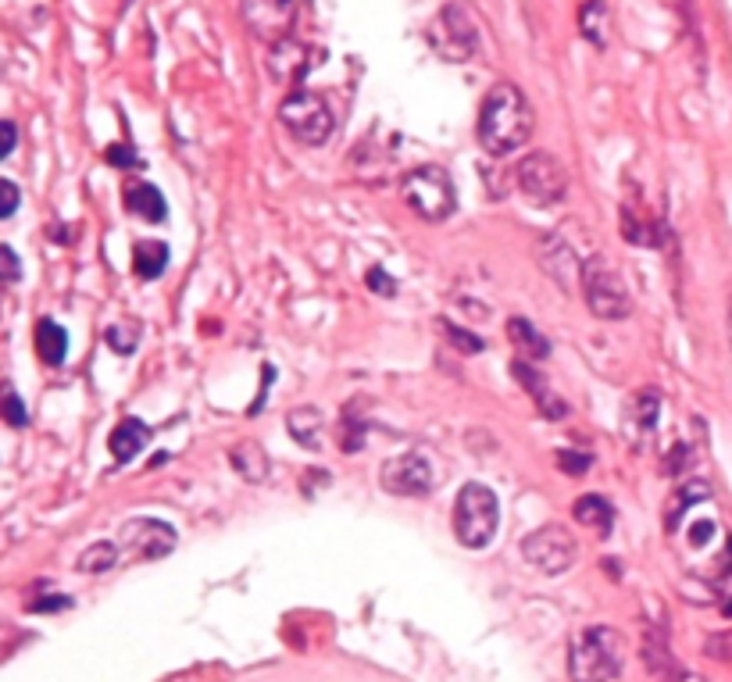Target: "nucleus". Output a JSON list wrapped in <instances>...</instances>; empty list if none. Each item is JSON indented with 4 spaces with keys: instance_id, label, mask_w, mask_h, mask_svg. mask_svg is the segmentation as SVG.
Here are the masks:
<instances>
[{
    "instance_id": "1",
    "label": "nucleus",
    "mask_w": 732,
    "mask_h": 682,
    "mask_svg": "<svg viewBox=\"0 0 732 682\" xmlns=\"http://www.w3.org/2000/svg\"><path fill=\"white\" fill-rule=\"evenodd\" d=\"M533 125H536V114H533L529 97H525L515 83H497L479 108L475 136H479V147L486 154L508 158V154H515L529 144Z\"/></svg>"
},
{
    "instance_id": "2",
    "label": "nucleus",
    "mask_w": 732,
    "mask_h": 682,
    "mask_svg": "<svg viewBox=\"0 0 732 682\" xmlns=\"http://www.w3.org/2000/svg\"><path fill=\"white\" fill-rule=\"evenodd\" d=\"M622 636L611 625H586L569 643L572 682H614L622 672Z\"/></svg>"
},
{
    "instance_id": "3",
    "label": "nucleus",
    "mask_w": 732,
    "mask_h": 682,
    "mask_svg": "<svg viewBox=\"0 0 732 682\" xmlns=\"http://www.w3.org/2000/svg\"><path fill=\"white\" fill-rule=\"evenodd\" d=\"M401 197L422 222H447L457 208L454 183L440 165H418V169L404 172Z\"/></svg>"
},
{
    "instance_id": "4",
    "label": "nucleus",
    "mask_w": 732,
    "mask_h": 682,
    "mask_svg": "<svg viewBox=\"0 0 732 682\" xmlns=\"http://www.w3.org/2000/svg\"><path fill=\"white\" fill-rule=\"evenodd\" d=\"M583 297L586 307L603 321H622L633 312V297L622 272L603 254H589L583 261Z\"/></svg>"
},
{
    "instance_id": "5",
    "label": "nucleus",
    "mask_w": 732,
    "mask_h": 682,
    "mask_svg": "<svg viewBox=\"0 0 732 682\" xmlns=\"http://www.w3.org/2000/svg\"><path fill=\"white\" fill-rule=\"evenodd\" d=\"M500 525V500L490 486L468 483L454 500V533L468 550L486 547L497 536Z\"/></svg>"
},
{
    "instance_id": "6",
    "label": "nucleus",
    "mask_w": 732,
    "mask_h": 682,
    "mask_svg": "<svg viewBox=\"0 0 732 682\" xmlns=\"http://www.w3.org/2000/svg\"><path fill=\"white\" fill-rule=\"evenodd\" d=\"M429 47L436 50V58H443L447 64H465L479 54V29H475L472 11L451 0V4L440 8V15L429 25Z\"/></svg>"
},
{
    "instance_id": "7",
    "label": "nucleus",
    "mask_w": 732,
    "mask_h": 682,
    "mask_svg": "<svg viewBox=\"0 0 732 682\" xmlns=\"http://www.w3.org/2000/svg\"><path fill=\"white\" fill-rule=\"evenodd\" d=\"M515 183L539 208H550V204H561L569 197V169L550 150L525 154L515 165Z\"/></svg>"
},
{
    "instance_id": "8",
    "label": "nucleus",
    "mask_w": 732,
    "mask_h": 682,
    "mask_svg": "<svg viewBox=\"0 0 732 682\" xmlns=\"http://www.w3.org/2000/svg\"><path fill=\"white\" fill-rule=\"evenodd\" d=\"M279 122L282 129L297 139L304 147H322L332 136V111L318 94H307V89H297L279 105Z\"/></svg>"
},
{
    "instance_id": "9",
    "label": "nucleus",
    "mask_w": 732,
    "mask_h": 682,
    "mask_svg": "<svg viewBox=\"0 0 732 682\" xmlns=\"http://www.w3.org/2000/svg\"><path fill=\"white\" fill-rule=\"evenodd\" d=\"M522 558L539 569L544 575H561L569 572L575 558H580V544H575V536L564 529V525H539L529 536L522 539Z\"/></svg>"
},
{
    "instance_id": "10",
    "label": "nucleus",
    "mask_w": 732,
    "mask_h": 682,
    "mask_svg": "<svg viewBox=\"0 0 732 682\" xmlns=\"http://www.w3.org/2000/svg\"><path fill=\"white\" fill-rule=\"evenodd\" d=\"M379 483H382V490L393 494V497H429L436 479H432L429 461L422 454H415V450H407V454H396V458L382 461Z\"/></svg>"
},
{
    "instance_id": "11",
    "label": "nucleus",
    "mask_w": 732,
    "mask_h": 682,
    "mask_svg": "<svg viewBox=\"0 0 732 682\" xmlns=\"http://www.w3.org/2000/svg\"><path fill=\"white\" fill-rule=\"evenodd\" d=\"M175 529L161 519H133L122 525L119 533V547L136 561H158L164 555L175 550Z\"/></svg>"
},
{
    "instance_id": "12",
    "label": "nucleus",
    "mask_w": 732,
    "mask_h": 682,
    "mask_svg": "<svg viewBox=\"0 0 732 682\" xmlns=\"http://www.w3.org/2000/svg\"><path fill=\"white\" fill-rule=\"evenodd\" d=\"M240 15L247 29L265 44H279L293 36V19H297V0H240Z\"/></svg>"
},
{
    "instance_id": "13",
    "label": "nucleus",
    "mask_w": 732,
    "mask_h": 682,
    "mask_svg": "<svg viewBox=\"0 0 732 682\" xmlns=\"http://www.w3.org/2000/svg\"><path fill=\"white\" fill-rule=\"evenodd\" d=\"M661 393L658 390H639L625 401L622 407V436L629 447L647 450L658 436V422H661Z\"/></svg>"
},
{
    "instance_id": "14",
    "label": "nucleus",
    "mask_w": 732,
    "mask_h": 682,
    "mask_svg": "<svg viewBox=\"0 0 732 682\" xmlns=\"http://www.w3.org/2000/svg\"><path fill=\"white\" fill-rule=\"evenodd\" d=\"M539 268L558 282L561 290H575L583 287V261L575 257V247L569 240H561L550 233L544 243H539Z\"/></svg>"
},
{
    "instance_id": "15",
    "label": "nucleus",
    "mask_w": 732,
    "mask_h": 682,
    "mask_svg": "<svg viewBox=\"0 0 732 682\" xmlns=\"http://www.w3.org/2000/svg\"><path fill=\"white\" fill-rule=\"evenodd\" d=\"M312 64H315L312 47H304L301 40H293V36L272 44V50H268V72H272L276 83L301 86L307 80V72H312Z\"/></svg>"
},
{
    "instance_id": "16",
    "label": "nucleus",
    "mask_w": 732,
    "mask_h": 682,
    "mask_svg": "<svg viewBox=\"0 0 732 682\" xmlns=\"http://www.w3.org/2000/svg\"><path fill=\"white\" fill-rule=\"evenodd\" d=\"M511 376H515V379L525 386V393L533 397L536 407L544 411L547 418H561V415H564V404L558 401L554 393H550V386H547V379H544V372H536L529 362H525V357H522V362H511Z\"/></svg>"
},
{
    "instance_id": "17",
    "label": "nucleus",
    "mask_w": 732,
    "mask_h": 682,
    "mask_svg": "<svg viewBox=\"0 0 732 682\" xmlns=\"http://www.w3.org/2000/svg\"><path fill=\"white\" fill-rule=\"evenodd\" d=\"M147 443H150V426H147V422H139V418H122L119 429H114L111 440H108L111 454H114V461H119V465L133 461Z\"/></svg>"
},
{
    "instance_id": "18",
    "label": "nucleus",
    "mask_w": 732,
    "mask_h": 682,
    "mask_svg": "<svg viewBox=\"0 0 732 682\" xmlns=\"http://www.w3.org/2000/svg\"><path fill=\"white\" fill-rule=\"evenodd\" d=\"M229 465L240 472V479L247 483H265L268 472H272V461H268L265 447L254 440H240L233 450H229Z\"/></svg>"
},
{
    "instance_id": "19",
    "label": "nucleus",
    "mask_w": 732,
    "mask_h": 682,
    "mask_svg": "<svg viewBox=\"0 0 732 682\" xmlns=\"http://www.w3.org/2000/svg\"><path fill=\"white\" fill-rule=\"evenodd\" d=\"M286 426H290V436L297 440L304 450H318L322 447V433H326V415L312 404L304 407H293L286 415Z\"/></svg>"
},
{
    "instance_id": "20",
    "label": "nucleus",
    "mask_w": 732,
    "mask_h": 682,
    "mask_svg": "<svg viewBox=\"0 0 732 682\" xmlns=\"http://www.w3.org/2000/svg\"><path fill=\"white\" fill-rule=\"evenodd\" d=\"M36 354H40V362L47 368H61L69 357V332L65 326H58V321L44 318L40 326H36Z\"/></svg>"
},
{
    "instance_id": "21",
    "label": "nucleus",
    "mask_w": 732,
    "mask_h": 682,
    "mask_svg": "<svg viewBox=\"0 0 732 682\" xmlns=\"http://www.w3.org/2000/svg\"><path fill=\"white\" fill-rule=\"evenodd\" d=\"M125 208L136 218H144V222H164V215H169V204H164L161 190L150 183H136L125 190Z\"/></svg>"
},
{
    "instance_id": "22",
    "label": "nucleus",
    "mask_w": 732,
    "mask_h": 682,
    "mask_svg": "<svg viewBox=\"0 0 732 682\" xmlns=\"http://www.w3.org/2000/svg\"><path fill=\"white\" fill-rule=\"evenodd\" d=\"M508 337L511 343L518 346V354L525 357V362H539V357H550V340L544 337V332L533 329L529 318H511L508 321Z\"/></svg>"
},
{
    "instance_id": "23",
    "label": "nucleus",
    "mask_w": 732,
    "mask_h": 682,
    "mask_svg": "<svg viewBox=\"0 0 732 682\" xmlns=\"http://www.w3.org/2000/svg\"><path fill=\"white\" fill-rule=\"evenodd\" d=\"M572 514H575V522L586 525V529H594V533H600V536H608V533H611L614 511H611L608 500L597 497V494H589V497H580V500H575Z\"/></svg>"
},
{
    "instance_id": "24",
    "label": "nucleus",
    "mask_w": 732,
    "mask_h": 682,
    "mask_svg": "<svg viewBox=\"0 0 732 682\" xmlns=\"http://www.w3.org/2000/svg\"><path fill=\"white\" fill-rule=\"evenodd\" d=\"M133 268H136V276L139 279H158L164 268H169V243H161V240H144V243H136V251H133Z\"/></svg>"
},
{
    "instance_id": "25",
    "label": "nucleus",
    "mask_w": 732,
    "mask_h": 682,
    "mask_svg": "<svg viewBox=\"0 0 732 682\" xmlns=\"http://www.w3.org/2000/svg\"><path fill=\"white\" fill-rule=\"evenodd\" d=\"M711 494H708V486L704 483H686V486H679L675 490V497L668 500V511H664V525H668V533H675L679 529V522H683V514L697 504V500H708Z\"/></svg>"
},
{
    "instance_id": "26",
    "label": "nucleus",
    "mask_w": 732,
    "mask_h": 682,
    "mask_svg": "<svg viewBox=\"0 0 732 682\" xmlns=\"http://www.w3.org/2000/svg\"><path fill=\"white\" fill-rule=\"evenodd\" d=\"M114 564H119V544H111V539H100V544L86 547L80 555V572H89V575H105Z\"/></svg>"
},
{
    "instance_id": "27",
    "label": "nucleus",
    "mask_w": 732,
    "mask_h": 682,
    "mask_svg": "<svg viewBox=\"0 0 732 682\" xmlns=\"http://www.w3.org/2000/svg\"><path fill=\"white\" fill-rule=\"evenodd\" d=\"M580 22H583V36H586V40L594 44V47H603V4H600V0H586Z\"/></svg>"
},
{
    "instance_id": "28",
    "label": "nucleus",
    "mask_w": 732,
    "mask_h": 682,
    "mask_svg": "<svg viewBox=\"0 0 732 682\" xmlns=\"http://www.w3.org/2000/svg\"><path fill=\"white\" fill-rule=\"evenodd\" d=\"M136 340H139V329L136 326H111L108 329V346L111 351H119V354H133L136 351Z\"/></svg>"
},
{
    "instance_id": "29",
    "label": "nucleus",
    "mask_w": 732,
    "mask_h": 682,
    "mask_svg": "<svg viewBox=\"0 0 732 682\" xmlns=\"http://www.w3.org/2000/svg\"><path fill=\"white\" fill-rule=\"evenodd\" d=\"M443 332L451 337V343L457 346V351H465V354H479L483 351V340L479 337H472V332L451 326V321H443Z\"/></svg>"
},
{
    "instance_id": "30",
    "label": "nucleus",
    "mask_w": 732,
    "mask_h": 682,
    "mask_svg": "<svg viewBox=\"0 0 732 682\" xmlns=\"http://www.w3.org/2000/svg\"><path fill=\"white\" fill-rule=\"evenodd\" d=\"M4 418H8L11 429H22L25 422H29V415H25V407H22V397L11 390V386H8V393H4Z\"/></svg>"
},
{
    "instance_id": "31",
    "label": "nucleus",
    "mask_w": 732,
    "mask_h": 682,
    "mask_svg": "<svg viewBox=\"0 0 732 682\" xmlns=\"http://www.w3.org/2000/svg\"><path fill=\"white\" fill-rule=\"evenodd\" d=\"M558 465L572 475H583L589 468V454H580V450H558Z\"/></svg>"
},
{
    "instance_id": "32",
    "label": "nucleus",
    "mask_w": 732,
    "mask_h": 682,
    "mask_svg": "<svg viewBox=\"0 0 732 682\" xmlns=\"http://www.w3.org/2000/svg\"><path fill=\"white\" fill-rule=\"evenodd\" d=\"M108 161L114 165V169H139V158L136 154L125 147V144H114L111 150H108Z\"/></svg>"
},
{
    "instance_id": "33",
    "label": "nucleus",
    "mask_w": 732,
    "mask_h": 682,
    "mask_svg": "<svg viewBox=\"0 0 732 682\" xmlns=\"http://www.w3.org/2000/svg\"><path fill=\"white\" fill-rule=\"evenodd\" d=\"M668 458H672V461H668V465H664V472H668V475H679L683 468H690V465H693V450H690L686 443H679V447H675Z\"/></svg>"
},
{
    "instance_id": "34",
    "label": "nucleus",
    "mask_w": 732,
    "mask_h": 682,
    "mask_svg": "<svg viewBox=\"0 0 732 682\" xmlns=\"http://www.w3.org/2000/svg\"><path fill=\"white\" fill-rule=\"evenodd\" d=\"M393 287H396V282L382 272V268H371V272H368V290H376L379 297H393V293H396Z\"/></svg>"
},
{
    "instance_id": "35",
    "label": "nucleus",
    "mask_w": 732,
    "mask_h": 682,
    "mask_svg": "<svg viewBox=\"0 0 732 682\" xmlns=\"http://www.w3.org/2000/svg\"><path fill=\"white\" fill-rule=\"evenodd\" d=\"M0 193H4V204H0V218H11L19 208V186L11 179H0Z\"/></svg>"
},
{
    "instance_id": "36",
    "label": "nucleus",
    "mask_w": 732,
    "mask_h": 682,
    "mask_svg": "<svg viewBox=\"0 0 732 682\" xmlns=\"http://www.w3.org/2000/svg\"><path fill=\"white\" fill-rule=\"evenodd\" d=\"M0 261H4V282L11 287V282H19V257L11 247H0Z\"/></svg>"
},
{
    "instance_id": "37",
    "label": "nucleus",
    "mask_w": 732,
    "mask_h": 682,
    "mask_svg": "<svg viewBox=\"0 0 732 682\" xmlns=\"http://www.w3.org/2000/svg\"><path fill=\"white\" fill-rule=\"evenodd\" d=\"M65 608H72L69 597H44L29 604V611H65Z\"/></svg>"
},
{
    "instance_id": "38",
    "label": "nucleus",
    "mask_w": 732,
    "mask_h": 682,
    "mask_svg": "<svg viewBox=\"0 0 732 682\" xmlns=\"http://www.w3.org/2000/svg\"><path fill=\"white\" fill-rule=\"evenodd\" d=\"M19 144V129L11 119H4V147H0V158H11V150Z\"/></svg>"
},
{
    "instance_id": "39",
    "label": "nucleus",
    "mask_w": 732,
    "mask_h": 682,
    "mask_svg": "<svg viewBox=\"0 0 732 682\" xmlns=\"http://www.w3.org/2000/svg\"><path fill=\"white\" fill-rule=\"evenodd\" d=\"M729 337H732V297H729Z\"/></svg>"
},
{
    "instance_id": "40",
    "label": "nucleus",
    "mask_w": 732,
    "mask_h": 682,
    "mask_svg": "<svg viewBox=\"0 0 732 682\" xmlns=\"http://www.w3.org/2000/svg\"><path fill=\"white\" fill-rule=\"evenodd\" d=\"M722 611H725V614H729V619H732V600L725 604V608H722Z\"/></svg>"
}]
</instances>
